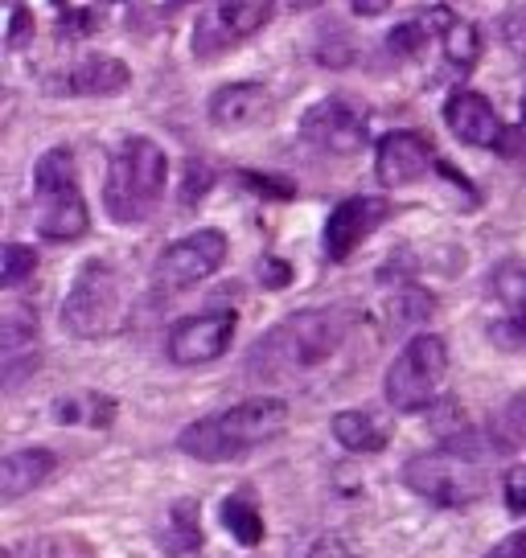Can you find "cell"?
Listing matches in <instances>:
<instances>
[{
  "mask_svg": "<svg viewBox=\"0 0 526 558\" xmlns=\"http://www.w3.org/2000/svg\"><path fill=\"white\" fill-rule=\"evenodd\" d=\"M350 320L342 308H304L280 320L272 332H263L247 369L255 378H297L304 369H316L325 357H334L337 345L346 341Z\"/></svg>",
  "mask_w": 526,
  "mask_h": 558,
  "instance_id": "cell-1",
  "label": "cell"
},
{
  "mask_svg": "<svg viewBox=\"0 0 526 558\" xmlns=\"http://www.w3.org/2000/svg\"><path fill=\"white\" fill-rule=\"evenodd\" d=\"M288 427V402L284 399H247L230 411H218V415H206L190 423L181 436H177V448L193 460H206V464H223V460H239L251 448H263L276 436H284Z\"/></svg>",
  "mask_w": 526,
  "mask_h": 558,
  "instance_id": "cell-2",
  "label": "cell"
},
{
  "mask_svg": "<svg viewBox=\"0 0 526 558\" xmlns=\"http://www.w3.org/2000/svg\"><path fill=\"white\" fill-rule=\"evenodd\" d=\"M169 181V160L165 148L153 144L148 136H132L116 148V157L107 165V185H104V206L107 214L132 227L144 222L153 209H157L160 193Z\"/></svg>",
  "mask_w": 526,
  "mask_h": 558,
  "instance_id": "cell-3",
  "label": "cell"
},
{
  "mask_svg": "<svg viewBox=\"0 0 526 558\" xmlns=\"http://www.w3.org/2000/svg\"><path fill=\"white\" fill-rule=\"evenodd\" d=\"M404 485L432 501V506L444 509H461L474 506L486 497L490 488V472H486V456L477 452L474 444H444L437 452H420L407 460L404 469Z\"/></svg>",
  "mask_w": 526,
  "mask_h": 558,
  "instance_id": "cell-4",
  "label": "cell"
},
{
  "mask_svg": "<svg viewBox=\"0 0 526 558\" xmlns=\"http://www.w3.org/2000/svg\"><path fill=\"white\" fill-rule=\"evenodd\" d=\"M444 369H449V349L440 337L432 332H420V337H411L399 353H395V362L386 369V402L395 407V411H423V407H432L437 399L440 383H444Z\"/></svg>",
  "mask_w": 526,
  "mask_h": 558,
  "instance_id": "cell-5",
  "label": "cell"
},
{
  "mask_svg": "<svg viewBox=\"0 0 526 558\" xmlns=\"http://www.w3.org/2000/svg\"><path fill=\"white\" fill-rule=\"evenodd\" d=\"M62 325L74 337H104L120 325V279L107 263H87L62 300Z\"/></svg>",
  "mask_w": 526,
  "mask_h": 558,
  "instance_id": "cell-6",
  "label": "cell"
},
{
  "mask_svg": "<svg viewBox=\"0 0 526 558\" xmlns=\"http://www.w3.org/2000/svg\"><path fill=\"white\" fill-rule=\"evenodd\" d=\"M227 263V234L223 230H193L177 239L153 267V288L157 292H186L193 283L211 279Z\"/></svg>",
  "mask_w": 526,
  "mask_h": 558,
  "instance_id": "cell-7",
  "label": "cell"
},
{
  "mask_svg": "<svg viewBox=\"0 0 526 558\" xmlns=\"http://www.w3.org/2000/svg\"><path fill=\"white\" fill-rule=\"evenodd\" d=\"M235 329H239V316L230 308H218V313H202V316H186L169 329V362L177 366H206V362H218L223 353L235 341Z\"/></svg>",
  "mask_w": 526,
  "mask_h": 558,
  "instance_id": "cell-8",
  "label": "cell"
},
{
  "mask_svg": "<svg viewBox=\"0 0 526 558\" xmlns=\"http://www.w3.org/2000/svg\"><path fill=\"white\" fill-rule=\"evenodd\" d=\"M300 132L309 144L334 157H354L367 144V111H358L346 99H321V104L304 116Z\"/></svg>",
  "mask_w": 526,
  "mask_h": 558,
  "instance_id": "cell-9",
  "label": "cell"
},
{
  "mask_svg": "<svg viewBox=\"0 0 526 558\" xmlns=\"http://www.w3.org/2000/svg\"><path fill=\"white\" fill-rule=\"evenodd\" d=\"M386 218H391V206L383 197H346V202H337V209L325 222V255L334 263L350 259Z\"/></svg>",
  "mask_w": 526,
  "mask_h": 558,
  "instance_id": "cell-10",
  "label": "cell"
},
{
  "mask_svg": "<svg viewBox=\"0 0 526 558\" xmlns=\"http://www.w3.org/2000/svg\"><path fill=\"white\" fill-rule=\"evenodd\" d=\"M432 165H437V153H432V144L420 132H391V136L379 140L374 173H379V181H383L386 190H399V185L420 181Z\"/></svg>",
  "mask_w": 526,
  "mask_h": 558,
  "instance_id": "cell-11",
  "label": "cell"
},
{
  "mask_svg": "<svg viewBox=\"0 0 526 558\" xmlns=\"http://www.w3.org/2000/svg\"><path fill=\"white\" fill-rule=\"evenodd\" d=\"M444 123L453 128L456 140L474 144V148H502L506 140V128L477 90H456L453 99L444 104Z\"/></svg>",
  "mask_w": 526,
  "mask_h": 558,
  "instance_id": "cell-12",
  "label": "cell"
},
{
  "mask_svg": "<svg viewBox=\"0 0 526 558\" xmlns=\"http://www.w3.org/2000/svg\"><path fill=\"white\" fill-rule=\"evenodd\" d=\"M87 227H91V214L83 193H79V181L62 185V190L37 193V230L50 243H74V239L87 234Z\"/></svg>",
  "mask_w": 526,
  "mask_h": 558,
  "instance_id": "cell-13",
  "label": "cell"
},
{
  "mask_svg": "<svg viewBox=\"0 0 526 558\" xmlns=\"http://www.w3.org/2000/svg\"><path fill=\"white\" fill-rule=\"evenodd\" d=\"M267 90L260 83H230V87H218L211 95V120L218 128H247V123H260L267 116Z\"/></svg>",
  "mask_w": 526,
  "mask_h": 558,
  "instance_id": "cell-14",
  "label": "cell"
},
{
  "mask_svg": "<svg viewBox=\"0 0 526 558\" xmlns=\"http://www.w3.org/2000/svg\"><path fill=\"white\" fill-rule=\"evenodd\" d=\"M53 452L50 448H21V452H9L4 464H0V497L4 501H17L29 488H37L46 476L53 472Z\"/></svg>",
  "mask_w": 526,
  "mask_h": 558,
  "instance_id": "cell-15",
  "label": "cell"
},
{
  "mask_svg": "<svg viewBox=\"0 0 526 558\" xmlns=\"http://www.w3.org/2000/svg\"><path fill=\"white\" fill-rule=\"evenodd\" d=\"M132 78V70L123 66L120 58H107V53H95V58H83L79 66L71 70L67 78V90L71 95H120Z\"/></svg>",
  "mask_w": 526,
  "mask_h": 558,
  "instance_id": "cell-16",
  "label": "cell"
},
{
  "mask_svg": "<svg viewBox=\"0 0 526 558\" xmlns=\"http://www.w3.org/2000/svg\"><path fill=\"white\" fill-rule=\"evenodd\" d=\"M334 439L346 452H383V427L367 411H337L334 415Z\"/></svg>",
  "mask_w": 526,
  "mask_h": 558,
  "instance_id": "cell-17",
  "label": "cell"
},
{
  "mask_svg": "<svg viewBox=\"0 0 526 558\" xmlns=\"http://www.w3.org/2000/svg\"><path fill=\"white\" fill-rule=\"evenodd\" d=\"M493 296L506 304L510 320L518 325V332L526 337V271L523 267H514V263H506V267H498L490 279Z\"/></svg>",
  "mask_w": 526,
  "mask_h": 558,
  "instance_id": "cell-18",
  "label": "cell"
},
{
  "mask_svg": "<svg viewBox=\"0 0 526 558\" xmlns=\"http://www.w3.org/2000/svg\"><path fill=\"white\" fill-rule=\"evenodd\" d=\"M53 415H58V423H91V427H107L111 415H116V407H111V399H104V395H74V399L53 402Z\"/></svg>",
  "mask_w": 526,
  "mask_h": 558,
  "instance_id": "cell-19",
  "label": "cell"
},
{
  "mask_svg": "<svg viewBox=\"0 0 526 558\" xmlns=\"http://www.w3.org/2000/svg\"><path fill=\"white\" fill-rule=\"evenodd\" d=\"M223 525H227L230 534L243 542V546H255V542L263 538L260 509L251 506L247 497H230V501H223Z\"/></svg>",
  "mask_w": 526,
  "mask_h": 558,
  "instance_id": "cell-20",
  "label": "cell"
},
{
  "mask_svg": "<svg viewBox=\"0 0 526 558\" xmlns=\"http://www.w3.org/2000/svg\"><path fill=\"white\" fill-rule=\"evenodd\" d=\"M440 41H444V58L453 62V66L469 70L477 62V53H481V37H477V25H469V21H453L444 34H440Z\"/></svg>",
  "mask_w": 526,
  "mask_h": 558,
  "instance_id": "cell-21",
  "label": "cell"
},
{
  "mask_svg": "<svg viewBox=\"0 0 526 558\" xmlns=\"http://www.w3.org/2000/svg\"><path fill=\"white\" fill-rule=\"evenodd\" d=\"M79 177H74V157L71 148H50L46 157L37 160L34 169V190H62V185H74Z\"/></svg>",
  "mask_w": 526,
  "mask_h": 558,
  "instance_id": "cell-22",
  "label": "cell"
},
{
  "mask_svg": "<svg viewBox=\"0 0 526 558\" xmlns=\"http://www.w3.org/2000/svg\"><path fill=\"white\" fill-rule=\"evenodd\" d=\"M34 271H37L34 246H21V243L4 246V255H0V283H4V288H17V283H25Z\"/></svg>",
  "mask_w": 526,
  "mask_h": 558,
  "instance_id": "cell-23",
  "label": "cell"
},
{
  "mask_svg": "<svg viewBox=\"0 0 526 558\" xmlns=\"http://www.w3.org/2000/svg\"><path fill=\"white\" fill-rule=\"evenodd\" d=\"M498 432H502V444H506V448L526 444V390L506 402V411L498 418Z\"/></svg>",
  "mask_w": 526,
  "mask_h": 558,
  "instance_id": "cell-24",
  "label": "cell"
},
{
  "mask_svg": "<svg viewBox=\"0 0 526 558\" xmlns=\"http://www.w3.org/2000/svg\"><path fill=\"white\" fill-rule=\"evenodd\" d=\"M432 296H423V292H416V288H407V292H399L395 296V304H391V316H395V325H416V320H423V316H432Z\"/></svg>",
  "mask_w": 526,
  "mask_h": 558,
  "instance_id": "cell-25",
  "label": "cell"
},
{
  "mask_svg": "<svg viewBox=\"0 0 526 558\" xmlns=\"http://www.w3.org/2000/svg\"><path fill=\"white\" fill-rule=\"evenodd\" d=\"M498 37L514 58H526V4L510 9L506 17L498 21Z\"/></svg>",
  "mask_w": 526,
  "mask_h": 558,
  "instance_id": "cell-26",
  "label": "cell"
},
{
  "mask_svg": "<svg viewBox=\"0 0 526 558\" xmlns=\"http://www.w3.org/2000/svg\"><path fill=\"white\" fill-rule=\"evenodd\" d=\"M502 493H506V509L510 513H526V464H514V469L502 476Z\"/></svg>",
  "mask_w": 526,
  "mask_h": 558,
  "instance_id": "cell-27",
  "label": "cell"
},
{
  "mask_svg": "<svg viewBox=\"0 0 526 558\" xmlns=\"http://www.w3.org/2000/svg\"><path fill=\"white\" fill-rule=\"evenodd\" d=\"M29 37H34V17H29V9H13V21H9V50L29 46Z\"/></svg>",
  "mask_w": 526,
  "mask_h": 558,
  "instance_id": "cell-28",
  "label": "cell"
},
{
  "mask_svg": "<svg viewBox=\"0 0 526 558\" xmlns=\"http://www.w3.org/2000/svg\"><path fill=\"white\" fill-rule=\"evenodd\" d=\"M481 558H526V525L523 530H514V534H506L502 542H493Z\"/></svg>",
  "mask_w": 526,
  "mask_h": 558,
  "instance_id": "cell-29",
  "label": "cell"
},
{
  "mask_svg": "<svg viewBox=\"0 0 526 558\" xmlns=\"http://www.w3.org/2000/svg\"><path fill=\"white\" fill-rule=\"evenodd\" d=\"M423 34H428V25H399V29L391 34V50L416 53L423 46Z\"/></svg>",
  "mask_w": 526,
  "mask_h": 558,
  "instance_id": "cell-30",
  "label": "cell"
},
{
  "mask_svg": "<svg viewBox=\"0 0 526 558\" xmlns=\"http://www.w3.org/2000/svg\"><path fill=\"white\" fill-rule=\"evenodd\" d=\"M288 276H292V271H288V263H280V259H263L260 263V279L267 283V288H284V283H288Z\"/></svg>",
  "mask_w": 526,
  "mask_h": 558,
  "instance_id": "cell-31",
  "label": "cell"
},
{
  "mask_svg": "<svg viewBox=\"0 0 526 558\" xmlns=\"http://www.w3.org/2000/svg\"><path fill=\"white\" fill-rule=\"evenodd\" d=\"M498 153H506V157L526 153V99H523V123H518L514 132H506V140H502V148H498Z\"/></svg>",
  "mask_w": 526,
  "mask_h": 558,
  "instance_id": "cell-32",
  "label": "cell"
},
{
  "mask_svg": "<svg viewBox=\"0 0 526 558\" xmlns=\"http://www.w3.org/2000/svg\"><path fill=\"white\" fill-rule=\"evenodd\" d=\"M243 181H247V185H255V193H276V197H292V185H284V181H272V177L247 173Z\"/></svg>",
  "mask_w": 526,
  "mask_h": 558,
  "instance_id": "cell-33",
  "label": "cell"
},
{
  "mask_svg": "<svg viewBox=\"0 0 526 558\" xmlns=\"http://www.w3.org/2000/svg\"><path fill=\"white\" fill-rule=\"evenodd\" d=\"M313 558H354L350 550H346V546H342V542H316V550H313Z\"/></svg>",
  "mask_w": 526,
  "mask_h": 558,
  "instance_id": "cell-34",
  "label": "cell"
},
{
  "mask_svg": "<svg viewBox=\"0 0 526 558\" xmlns=\"http://www.w3.org/2000/svg\"><path fill=\"white\" fill-rule=\"evenodd\" d=\"M174 4H181V0H174Z\"/></svg>",
  "mask_w": 526,
  "mask_h": 558,
  "instance_id": "cell-35",
  "label": "cell"
}]
</instances>
